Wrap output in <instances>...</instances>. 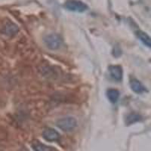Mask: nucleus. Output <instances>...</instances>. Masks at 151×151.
<instances>
[{
	"label": "nucleus",
	"instance_id": "6e6552de",
	"mask_svg": "<svg viewBox=\"0 0 151 151\" xmlns=\"http://www.w3.org/2000/svg\"><path fill=\"white\" fill-rule=\"evenodd\" d=\"M136 34H137L138 39L144 43V45L151 48V37L149 35H147L146 33H144L141 30L137 31Z\"/></svg>",
	"mask_w": 151,
	"mask_h": 151
},
{
	"label": "nucleus",
	"instance_id": "9b49d317",
	"mask_svg": "<svg viewBox=\"0 0 151 151\" xmlns=\"http://www.w3.org/2000/svg\"><path fill=\"white\" fill-rule=\"evenodd\" d=\"M18 31L17 25L12 22H8L4 27V32L7 34H14Z\"/></svg>",
	"mask_w": 151,
	"mask_h": 151
},
{
	"label": "nucleus",
	"instance_id": "7ed1b4c3",
	"mask_svg": "<svg viewBox=\"0 0 151 151\" xmlns=\"http://www.w3.org/2000/svg\"><path fill=\"white\" fill-rule=\"evenodd\" d=\"M64 7L69 11L82 13L88 10V7L85 2L79 0H68L64 5Z\"/></svg>",
	"mask_w": 151,
	"mask_h": 151
},
{
	"label": "nucleus",
	"instance_id": "20e7f679",
	"mask_svg": "<svg viewBox=\"0 0 151 151\" xmlns=\"http://www.w3.org/2000/svg\"><path fill=\"white\" fill-rule=\"evenodd\" d=\"M42 137L47 141H58L60 139V134L57 132L56 130L53 129H45L42 132Z\"/></svg>",
	"mask_w": 151,
	"mask_h": 151
},
{
	"label": "nucleus",
	"instance_id": "f257e3e1",
	"mask_svg": "<svg viewBox=\"0 0 151 151\" xmlns=\"http://www.w3.org/2000/svg\"><path fill=\"white\" fill-rule=\"evenodd\" d=\"M77 125V121L73 116H66L57 121V126L64 132H71Z\"/></svg>",
	"mask_w": 151,
	"mask_h": 151
},
{
	"label": "nucleus",
	"instance_id": "423d86ee",
	"mask_svg": "<svg viewBox=\"0 0 151 151\" xmlns=\"http://www.w3.org/2000/svg\"><path fill=\"white\" fill-rule=\"evenodd\" d=\"M130 87L134 92L137 94H141L146 91V88L141 83V82L136 79H132L130 80Z\"/></svg>",
	"mask_w": 151,
	"mask_h": 151
},
{
	"label": "nucleus",
	"instance_id": "f03ea898",
	"mask_svg": "<svg viewBox=\"0 0 151 151\" xmlns=\"http://www.w3.org/2000/svg\"><path fill=\"white\" fill-rule=\"evenodd\" d=\"M44 42L47 48L51 50H57L62 45V39L59 35L52 33L48 34L44 38Z\"/></svg>",
	"mask_w": 151,
	"mask_h": 151
},
{
	"label": "nucleus",
	"instance_id": "9d476101",
	"mask_svg": "<svg viewBox=\"0 0 151 151\" xmlns=\"http://www.w3.org/2000/svg\"><path fill=\"white\" fill-rule=\"evenodd\" d=\"M141 116L139 114L135 113H132L129 114L125 118V123L127 125H132V124H134L141 120Z\"/></svg>",
	"mask_w": 151,
	"mask_h": 151
},
{
	"label": "nucleus",
	"instance_id": "39448f33",
	"mask_svg": "<svg viewBox=\"0 0 151 151\" xmlns=\"http://www.w3.org/2000/svg\"><path fill=\"white\" fill-rule=\"evenodd\" d=\"M110 70V73L111 77L113 78L114 80L116 81H121L122 79V75H123V72H122V69L120 66L114 65L110 66L109 68Z\"/></svg>",
	"mask_w": 151,
	"mask_h": 151
},
{
	"label": "nucleus",
	"instance_id": "0eeeda50",
	"mask_svg": "<svg viewBox=\"0 0 151 151\" xmlns=\"http://www.w3.org/2000/svg\"><path fill=\"white\" fill-rule=\"evenodd\" d=\"M32 147L34 151H58L54 147H51L45 144H42L39 141H33L32 143Z\"/></svg>",
	"mask_w": 151,
	"mask_h": 151
},
{
	"label": "nucleus",
	"instance_id": "1a4fd4ad",
	"mask_svg": "<svg viewBox=\"0 0 151 151\" xmlns=\"http://www.w3.org/2000/svg\"><path fill=\"white\" fill-rule=\"evenodd\" d=\"M107 98L112 103H116L119 98V91L115 88H110L106 91Z\"/></svg>",
	"mask_w": 151,
	"mask_h": 151
}]
</instances>
